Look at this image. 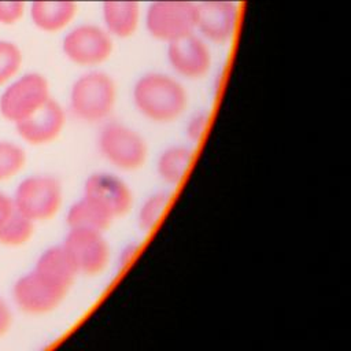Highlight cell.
Listing matches in <instances>:
<instances>
[{"instance_id": "13", "label": "cell", "mask_w": 351, "mask_h": 351, "mask_svg": "<svg viewBox=\"0 0 351 351\" xmlns=\"http://www.w3.org/2000/svg\"><path fill=\"white\" fill-rule=\"evenodd\" d=\"M66 123L63 107L52 97L27 118L15 123L18 134L32 145H44L56 140Z\"/></svg>"}, {"instance_id": "26", "label": "cell", "mask_w": 351, "mask_h": 351, "mask_svg": "<svg viewBox=\"0 0 351 351\" xmlns=\"http://www.w3.org/2000/svg\"><path fill=\"white\" fill-rule=\"evenodd\" d=\"M12 210H14L12 199L4 195L3 192H0V226L5 221V218L11 214Z\"/></svg>"}, {"instance_id": "5", "label": "cell", "mask_w": 351, "mask_h": 351, "mask_svg": "<svg viewBox=\"0 0 351 351\" xmlns=\"http://www.w3.org/2000/svg\"><path fill=\"white\" fill-rule=\"evenodd\" d=\"M14 207L33 222L55 217L63 202V189L52 176H32L21 181L12 199Z\"/></svg>"}, {"instance_id": "4", "label": "cell", "mask_w": 351, "mask_h": 351, "mask_svg": "<svg viewBox=\"0 0 351 351\" xmlns=\"http://www.w3.org/2000/svg\"><path fill=\"white\" fill-rule=\"evenodd\" d=\"M196 16L192 0H155L147 10L145 27L154 38L170 43L193 33Z\"/></svg>"}, {"instance_id": "20", "label": "cell", "mask_w": 351, "mask_h": 351, "mask_svg": "<svg viewBox=\"0 0 351 351\" xmlns=\"http://www.w3.org/2000/svg\"><path fill=\"white\" fill-rule=\"evenodd\" d=\"M171 195L166 191H158L145 197L137 210V225L143 232H151L156 228L166 213Z\"/></svg>"}, {"instance_id": "24", "label": "cell", "mask_w": 351, "mask_h": 351, "mask_svg": "<svg viewBox=\"0 0 351 351\" xmlns=\"http://www.w3.org/2000/svg\"><path fill=\"white\" fill-rule=\"evenodd\" d=\"M25 0H0V23L12 25L22 15Z\"/></svg>"}, {"instance_id": "2", "label": "cell", "mask_w": 351, "mask_h": 351, "mask_svg": "<svg viewBox=\"0 0 351 351\" xmlns=\"http://www.w3.org/2000/svg\"><path fill=\"white\" fill-rule=\"evenodd\" d=\"M117 103V85L104 71H88L78 77L70 90V110L85 123H103Z\"/></svg>"}, {"instance_id": "14", "label": "cell", "mask_w": 351, "mask_h": 351, "mask_svg": "<svg viewBox=\"0 0 351 351\" xmlns=\"http://www.w3.org/2000/svg\"><path fill=\"white\" fill-rule=\"evenodd\" d=\"M103 21L106 30L118 38L134 34L140 19L138 0H103Z\"/></svg>"}, {"instance_id": "18", "label": "cell", "mask_w": 351, "mask_h": 351, "mask_svg": "<svg viewBox=\"0 0 351 351\" xmlns=\"http://www.w3.org/2000/svg\"><path fill=\"white\" fill-rule=\"evenodd\" d=\"M193 160V149L189 145H170L165 148L156 160L158 177L167 185L177 186L186 176Z\"/></svg>"}, {"instance_id": "1", "label": "cell", "mask_w": 351, "mask_h": 351, "mask_svg": "<svg viewBox=\"0 0 351 351\" xmlns=\"http://www.w3.org/2000/svg\"><path fill=\"white\" fill-rule=\"evenodd\" d=\"M132 99L140 115L159 125H167L181 118L189 100L185 86L165 73L141 75L133 86Z\"/></svg>"}, {"instance_id": "10", "label": "cell", "mask_w": 351, "mask_h": 351, "mask_svg": "<svg viewBox=\"0 0 351 351\" xmlns=\"http://www.w3.org/2000/svg\"><path fill=\"white\" fill-rule=\"evenodd\" d=\"M167 60L176 74L191 81L206 77L213 62L206 40L195 32L167 43Z\"/></svg>"}, {"instance_id": "3", "label": "cell", "mask_w": 351, "mask_h": 351, "mask_svg": "<svg viewBox=\"0 0 351 351\" xmlns=\"http://www.w3.org/2000/svg\"><path fill=\"white\" fill-rule=\"evenodd\" d=\"M100 155L115 169L122 171H136L148 159L147 140L132 126L106 121L97 136Z\"/></svg>"}, {"instance_id": "22", "label": "cell", "mask_w": 351, "mask_h": 351, "mask_svg": "<svg viewBox=\"0 0 351 351\" xmlns=\"http://www.w3.org/2000/svg\"><path fill=\"white\" fill-rule=\"evenodd\" d=\"M21 63V49L14 43L0 40V85L5 84L19 71Z\"/></svg>"}, {"instance_id": "15", "label": "cell", "mask_w": 351, "mask_h": 351, "mask_svg": "<svg viewBox=\"0 0 351 351\" xmlns=\"http://www.w3.org/2000/svg\"><path fill=\"white\" fill-rule=\"evenodd\" d=\"M75 0H33L30 16L33 23L47 33L64 29L75 16Z\"/></svg>"}, {"instance_id": "21", "label": "cell", "mask_w": 351, "mask_h": 351, "mask_svg": "<svg viewBox=\"0 0 351 351\" xmlns=\"http://www.w3.org/2000/svg\"><path fill=\"white\" fill-rule=\"evenodd\" d=\"M25 163L26 154L19 145L11 141H0V181L12 178Z\"/></svg>"}, {"instance_id": "25", "label": "cell", "mask_w": 351, "mask_h": 351, "mask_svg": "<svg viewBox=\"0 0 351 351\" xmlns=\"http://www.w3.org/2000/svg\"><path fill=\"white\" fill-rule=\"evenodd\" d=\"M12 314L8 304L0 298V336L5 335L11 326Z\"/></svg>"}, {"instance_id": "11", "label": "cell", "mask_w": 351, "mask_h": 351, "mask_svg": "<svg viewBox=\"0 0 351 351\" xmlns=\"http://www.w3.org/2000/svg\"><path fill=\"white\" fill-rule=\"evenodd\" d=\"M82 195L97 202L115 219L126 215L133 207V192L128 182L107 171L90 174L85 180Z\"/></svg>"}, {"instance_id": "16", "label": "cell", "mask_w": 351, "mask_h": 351, "mask_svg": "<svg viewBox=\"0 0 351 351\" xmlns=\"http://www.w3.org/2000/svg\"><path fill=\"white\" fill-rule=\"evenodd\" d=\"M114 221L115 218L104 207L84 195L70 206L66 215L69 229H89L104 233L111 228Z\"/></svg>"}, {"instance_id": "27", "label": "cell", "mask_w": 351, "mask_h": 351, "mask_svg": "<svg viewBox=\"0 0 351 351\" xmlns=\"http://www.w3.org/2000/svg\"><path fill=\"white\" fill-rule=\"evenodd\" d=\"M136 250H137V247H136L134 244L126 245V247L123 248V251H122V255H119V263L122 262V265H126V263L130 261V258H133Z\"/></svg>"}, {"instance_id": "23", "label": "cell", "mask_w": 351, "mask_h": 351, "mask_svg": "<svg viewBox=\"0 0 351 351\" xmlns=\"http://www.w3.org/2000/svg\"><path fill=\"white\" fill-rule=\"evenodd\" d=\"M208 123H210V118H208L207 112H196V114H193L188 119V122L185 125V136H186V138L191 143H193V144L199 143L203 138V136L206 134Z\"/></svg>"}, {"instance_id": "7", "label": "cell", "mask_w": 351, "mask_h": 351, "mask_svg": "<svg viewBox=\"0 0 351 351\" xmlns=\"http://www.w3.org/2000/svg\"><path fill=\"white\" fill-rule=\"evenodd\" d=\"M51 99L49 84L38 73H29L14 81L0 96V112L10 122H19Z\"/></svg>"}, {"instance_id": "19", "label": "cell", "mask_w": 351, "mask_h": 351, "mask_svg": "<svg viewBox=\"0 0 351 351\" xmlns=\"http://www.w3.org/2000/svg\"><path fill=\"white\" fill-rule=\"evenodd\" d=\"M34 222L15 207L0 226V244L18 247L27 243L33 234Z\"/></svg>"}, {"instance_id": "6", "label": "cell", "mask_w": 351, "mask_h": 351, "mask_svg": "<svg viewBox=\"0 0 351 351\" xmlns=\"http://www.w3.org/2000/svg\"><path fill=\"white\" fill-rule=\"evenodd\" d=\"M62 245L70 256L77 274L99 276L110 263L111 248L104 232L69 229Z\"/></svg>"}, {"instance_id": "17", "label": "cell", "mask_w": 351, "mask_h": 351, "mask_svg": "<svg viewBox=\"0 0 351 351\" xmlns=\"http://www.w3.org/2000/svg\"><path fill=\"white\" fill-rule=\"evenodd\" d=\"M34 269L69 291L78 276L63 245H53L45 250L38 256Z\"/></svg>"}, {"instance_id": "9", "label": "cell", "mask_w": 351, "mask_h": 351, "mask_svg": "<svg viewBox=\"0 0 351 351\" xmlns=\"http://www.w3.org/2000/svg\"><path fill=\"white\" fill-rule=\"evenodd\" d=\"M69 289L53 282L36 269L19 277L12 288L16 306L27 314L53 311L66 298Z\"/></svg>"}, {"instance_id": "12", "label": "cell", "mask_w": 351, "mask_h": 351, "mask_svg": "<svg viewBox=\"0 0 351 351\" xmlns=\"http://www.w3.org/2000/svg\"><path fill=\"white\" fill-rule=\"evenodd\" d=\"M196 29L206 41L226 44L236 32L237 7L232 0H204L196 4Z\"/></svg>"}, {"instance_id": "8", "label": "cell", "mask_w": 351, "mask_h": 351, "mask_svg": "<svg viewBox=\"0 0 351 351\" xmlns=\"http://www.w3.org/2000/svg\"><path fill=\"white\" fill-rule=\"evenodd\" d=\"M111 34L96 25H80L70 30L62 43L64 56L77 66L93 67L112 53Z\"/></svg>"}]
</instances>
